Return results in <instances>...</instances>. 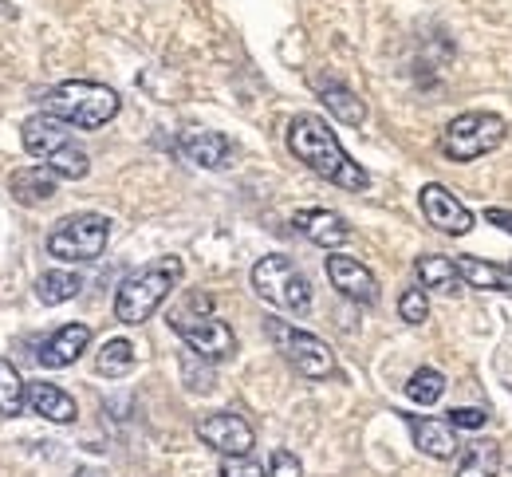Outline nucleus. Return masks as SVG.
Returning a JSON list of instances; mask_svg holds the SVG:
<instances>
[{
  "instance_id": "1",
  "label": "nucleus",
  "mask_w": 512,
  "mask_h": 477,
  "mask_svg": "<svg viewBox=\"0 0 512 477\" xmlns=\"http://www.w3.org/2000/svg\"><path fill=\"white\" fill-rule=\"evenodd\" d=\"M288 150L316 174L323 182L339 186V190H367L371 178L367 170L343 150V142L335 138V131L323 123L320 115H296L288 123Z\"/></svg>"
},
{
  "instance_id": "2",
  "label": "nucleus",
  "mask_w": 512,
  "mask_h": 477,
  "mask_svg": "<svg viewBox=\"0 0 512 477\" xmlns=\"http://www.w3.org/2000/svg\"><path fill=\"white\" fill-rule=\"evenodd\" d=\"M20 142H24V150H28L32 158H40V166H48L56 178L79 182V178H87V170H91V158H87L83 146H75L71 127H67L64 119L48 115V111L24 119Z\"/></svg>"
},
{
  "instance_id": "3",
  "label": "nucleus",
  "mask_w": 512,
  "mask_h": 477,
  "mask_svg": "<svg viewBox=\"0 0 512 477\" xmlns=\"http://www.w3.org/2000/svg\"><path fill=\"white\" fill-rule=\"evenodd\" d=\"M182 273H186L182 257H158V261L142 265L138 273H130L115 292V320L119 324H146L166 304V296L178 288Z\"/></svg>"
},
{
  "instance_id": "4",
  "label": "nucleus",
  "mask_w": 512,
  "mask_h": 477,
  "mask_svg": "<svg viewBox=\"0 0 512 477\" xmlns=\"http://www.w3.org/2000/svg\"><path fill=\"white\" fill-rule=\"evenodd\" d=\"M119 95L107 83H91V79H67L56 83L52 91H44V111L64 119L75 131H99L119 115Z\"/></svg>"
},
{
  "instance_id": "5",
  "label": "nucleus",
  "mask_w": 512,
  "mask_h": 477,
  "mask_svg": "<svg viewBox=\"0 0 512 477\" xmlns=\"http://www.w3.org/2000/svg\"><path fill=\"white\" fill-rule=\"evenodd\" d=\"M253 292L260 300H268L272 308H284L292 316H304L312 308V284L304 269L284 257V253H268L253 265Z\"/></svg>"
},
{
  "instance_id": "6",
  "label": "nucleus",
  "mask_w": 512,
  "mask_h": 477,
  "mask_svg": "<svg viewBox=\"0 0 512 477\" xmlns=\"http://www.w3.org/2000/svg\"><path fill=\"white\" fill-rule=\"evenodd\" d=\"M107 241H111V217L71 213L64 221H56V229L48 233V253L64 265H91L103 257Z\"/></svg>"
},
{
  "instance_id": "7",
  "label": "nucleus",
  "mask_w": 512,
  "mask_h": 477,
  "mask_svg": "<svg viewBox=\"0 0 512 477\" xmlns=\"http://www.w3.org/2000/svg\"><path fill=\"white\" fill-rule=\"evenodd\" d=\"M264 332L296 375H304V379H331L335 375V351L320 336H312V332H304L288 320H268Z\"/></svg>"
},
{
  "instance_id": "8",
  "label": "nucleus",
  "mask_w": 512,
  "mask_h": 477,
  "mask_svg": "<svg viewBox=\"0 0 512 477\" xmlns=\"http://www.w3.org/2000/svg\"><path fill=\"white\" fill-rule=\"evenodd\" d=\"M505 119L493 115V111H465L442 131V154L453 162H473V158H485L493 154L501 142H505Z\"/></svg>"
},
{
  "instance_id": "9",
  "label": "nucleus",
  "mask_w": 512,
  "mask_h": 477,
  "mask_svg": "<svg viewBox=\"0 0 512 477\" xmlns=\"http://www.w3.org/2000/svg\"><path fill=\"white\" fill-rule=\"evenodd\" d=\"M170 328L186 340L197 359H205V363H225V359H233L237 355V336H233V328L225 324V320H217V316H193V312H174L170 316Z\"/></svg>"
},
{
  "instance_id": "10",
  "label": "nucleus",
  "mask_w": 512,
  "mask_h": 477,
  "mask_svg": "<svg viewBox=\"0 0 512 477\" xmlns=\"http://www.w3.org/2000/svg\"><path fill=\"white\" fill-rule=\"evenodd\" d=\"M197 438L209 450H217L221 458H249V450L256 446L253 426L233 410H213V414L197 418Z\"/></svg>"
},
{
  "instance_id": "11",
  "label": "nucleus",
  "mask_w": 512,
  "mask_h": 477,
  "mask_svg": "<svg viewBox=\"0 0 512 477\" xmlns=\"http://www.w3.org/2000/svg\"><path fill=\"white\" fill-rule=\"evenodd\" d=\"M418 202H422V213H426V221H430L438 233H446V237H465V233L473 229V213H469L465 205L457 202V198L449 194L446 186H438V182L422 186Z\"/></svg>"
},
{
  "instance_id": "12",
  "label": "nucleus",
  "mask_w": 512,
  "mask_h": 477,
  "mask_svg": "<svg viewBox=\"0 0 512 477\" xmlns=\"http://www.w3.org/2000/svg\"><path fill=\"white\" fill-rule=\"evenodd\" d=\"M327 280H331L347 300H355V304H375V300H379V280H375V273H371L363 261H355V257L331 253V257H327Z\"/></svg>"
},
{
  "instance_id": "13",
  "label": "nucleus",
  "mask_w": 512,
  "mask_h": 477,
  "mask_svg": "<svg viewBox=\"0 0 512 477\" xmlns=\"http://www.w3.org/2000/svg\"><path fill=\"white\" fill-rule=\"evenodd\" d=\"M178 150L182 158L201 166V170H225L233 162V142L221 135V131H205V127H190L178 135Z\"/></svg>"
},
{
  "instance_id": "14",
  "label": "nucleus",
  "mask_w": 512,
  "mask_h": 477,
  "mask_svg": "<svg viewBox=\"0 0 512 477\" xmlns=\"http://www.w3.org/2000/svg\"><path fill=\"white\" fill-rule=\"evenodd\" d=\"M406 426H410V438H414V446L426 454V458H434V462H449L453 454H457V430H453V422H442V418H426V414H406Z\"/></svg>"
},
{
  "instance_id": "15",
  "label": "nucleus",
  "mask_w": 512,
  "mask_h": 477,
  "mask_svg": "<svg viewBox=\"0 0 512 477\" xmlns=\"http://www.w3.org/2000/svg\"><path fill=\"white\" fill-rule=\"evenodd\" d=\"M87 343H91V328L87 324H64V328H56L44 340V347L36 351V359H40V367L60 371V367H71L87 351Z\"/></svg>"
},
{
  "instance_id": "16",
  "label": "nucleus",
  "mask_w": 512,
  "mask_h": 477,
  "mask_svg": "<svg viewBox=\"0 0 512 477\" xmlns=\"http://www.w3.org/2000/svg\"><path fill=\"white\" fill-rule=\"evenodd\" d=\"M292 225H296L312 245H320V249H339V245L351 237L347 221H343L339 213H331V209H300V213L292 217Z\"/></svg>"
},
{
  "instance_id": "17",
  "label": "nucleus",
  "mask_w": 512,
  "mask_h": 477,
  "mask_svg": "<svg viewBox=\"0 0 512 477\" xmlns=\"http://www.w3.org/2000/svg\"><path fill=\"white\" fill-rule=\"evenodd\" d=\"M316 91H320L323 107L339 123H347V127H363L367 123V107H363V99L347 83H339V79H316Z\"/></svg>"
},
{
  "instance_id": "18",
  "label": "nucleus",
  "mask_w": 512,
  "mask_h": 477,
  "mask_svg": "<svg viewBox=\"0 0 512 477\" xmlns=\"http://www.w3.org/2000/svg\"><path fill=\"white\" fill-rule=\"evenodd\" d=\"M28 410L48 418V422H60V426L75 422V414H79L75 399L56 383H28Z\"/></svg>"
},
{
  "instance_id": "19",
  "label": "nucleus",
  "mask_w": 512,
  "mask_h": 477,
  "mask_svg": "<svg viewBox=\"0 0 512 477\" xmlns=\"http://www.w3.org/2000/svg\"><path fill=\"white\" fill-rule=\"evenodd\" d=\"M56 186H60V178H56L48 166H24V170H16L12 182H8L12 198H16L20 205L52 202V198H56Z\"/></svg>"
},
{
  "instance_id": "20",
  "label": "nucleus",
  "mask_w": 512,
  "mask_h": 477,
  "mask_svg": "<svg viewBox=\"0 0 512 477\" xmlns=\"http://www.w3.org/2000/svg\"><path fill=\"white\" fill-rule=\"evenodd\" d=\"M465 288H481V292H512V269L481 261V257H461L457 261Z\"/></svg>"
},
{
  "instance_id": "21",
  "label": "nucleus",
  "mask_w": 512,
  "mask_h": 477,
  "mask_svg": "<svg viewBox=\"0 0 512 477\" xmlns=\"http://www.w3.org/2000/svg\"><path fill=\"white\" fill-rule=\"evenodd\" d=\"M418 280H422V288H438V292H449V296H457L465 288L457 261L453 257H438V253L418 257Z\"/></svg>"
},
{
  "instance_id": "22",
  "label": "nucleus",
  "mask_w": 512,
  "mask_h": 477,
  "mask_svg": "<svg viewBox=\"0 0 512 477\" xmlns=\"http://www.w3.org/2000/svg\"><path fill=\"white\" fill-rule=\"evenodd\" d=\"M497 474H501V450H497V442L477 438V442L465 446V454H461L453 477H497Z\"/></svg>"
},
{
  "instance_id": "23",
  "label": "nucleus",
  "mask_w": 512,
  "mask_h": 477,
  "mask_svg": "<svg viewBox=\"0 0 512 477\" xmlns=\"http://www.w3.org/2000/svg\"><path fill=\"white\" fill-rule=\"evenodd\" d=\"M28 407V383L24 375L12 367V359H0V414L4 418H16Z\"/></svg>"
},
{
  "instance_id": "24",
  "label": "nucleus",
  "mask_w": 512,
  "mask_h": 477,
  "mask_svg": "<svg viewBox=\"0 0 512 477\" xmlns=\"http://www.w3.org/2000/svg\"><path fill=\"white\" fill-rule=\"evenodd\" d=\"M134 363H138V355H134V343L130 340H107L103 347H99V355H95V371L107 375V379H123V375H130Z\"/></svg>"
},
{
  "instance_id": "25",
  "label": "nucleus",
  "mask_w": 512,
  "mask_h": 477,
  "mask_svg": "<svg viewBox=\"0 0 512 477\" xmlns=\"http://www.w3.org/2000/svg\"><path fill=\"white\" fill-rule=\"evenodd\" d=\"M79 288H83L79 273H67V269H52V273H44L40 280H36V296H40V304H67V300L79 296Z\"/></svg>"
},
{
  "instance_id": "26",
  "label": "nucleus",
  "mask_w": 512,
  "mask_h": 477,
  "mask_svg": "<svg viewBox=\"0 0 512 477\" xmlns=\"http://www.w3.org/2000/svg\"><path fill=\"white\" fill-rule=\"evenodd\" d=\"M442 395H446V375L434 371V367H418V371L406 379V399L418 403V407H434Z\"/></svg>"
},
{
  "instance_id": "27",
  "label": "nucleus",
  "mask_w": 512,
  "mask_h": 477,
  "mask_svg": "<svg viewBox=\"0 0 512 477\" xmlns=\"http://www.w3.org/2000/svg\"><path fill=\"white\" fill-rule=\"evenodd\" d=\"M398 320L410 324V328H418V324L430 320V296H426L422 284H418V288H406V292L398 296Z\"/></svg>"
},
{
  "instance_id": "28",
  "label": "nucleus",
  "mask_w": 512,
  "mask_h": 477,
  "mask_svg": "<svg viewBox=\"0 0 512 477\" xmlns=\"http://www.w3.org/2000/svg\"><path fill=\"white\" fill-rule=\"evenodd\" d=\"M268 477H304V466L292 450H272L268 458Z\"/></svg>"
},
{
  "instance_id": "29",
  "label": "nucleus",
  "mask_w": 512,
  "mask_h": 477,
  "mask_svg": "<svg viewBox=\"0 0 512 477\" xmlns=\"http://www.w3.org/2000/svg\"><path fill=\"white\" fill-rule=\"evenodd\" d=\"M449 422H453V430H481L489 422V414L477 407H457L449 410Z\"/></svg>"
},
{
  "instance_id": "30",
  "label": "nucleus",
  "mask_w": 512,
  "mask_h": 477,
  "mask_svg": "<svg viewBox=\"0 0 512 477\" xmlns=\"http://www.w3.org/2000/svg\"><path fill=\"white\" fill-rule=\"evenodd\" d=\"M221 477H268V470L256 466L253 458H225L221 462Z\"/></svg>"
},
{
  "instance_id": "31",
  "label": "nucleus",
  "mask_w": 512,
  "mask_h": 477,
  "mask_svg": "<svg viewBox=\"0 0 512 477\" xmlns=\"http://www.w3.org/2000/svg\"><path fill=\"white\" fill-rule=\"evenodd\" d=\"M485 221L497 225V229H505L512 237V209H493V205H489V209H485Z\"/></svg>"
},
{
  "instance_id": "32",
  "label": "nucleus",
  "mask_w": 512,
  "mask_h": 477,
  "mask_svg": "<svg viewBox=\"0 0 512 477\" xmlns=\"http://www.w3.org/2000/svg\"><path fill=\"white\" fill-rule=\"evenodd\" d=\"M509 269H512V265H509Z\"/></svg>"
}]
</instances>
